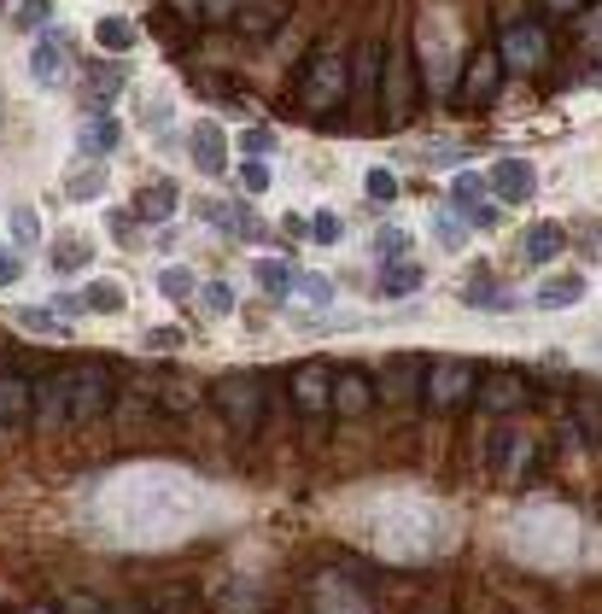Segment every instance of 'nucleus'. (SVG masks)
I'll list each match as a JSON object with an SVG mask.
<instances>
[{
    "instance_id": "1",
    "label": "nucleus",
    "mask_w": 602,
    "mask_h": 614,
    "mask_svg": "<svg viewBox=\"0 0 602 614\" xmlns=\"http://www.w3.org/2000/svg\"><path fill=\"white\" fill-rule=\"evenodd\" d=\"M292 94H299L304 112H339V106L351 100V65H346V54H334V47H316V54L299 65V82H292Z\"/></svg>"
},
{
    "instance_id": "2",
    "label": "nucleus",
    "mask_w": 602,
    "mask_h": 614,
    "mask_svg": "<svg viewBox=\"0 0 602 614\" xmlns=\"http://www.w3.org/2000/svg\"><path fill=\"white\" fill-rule=\"evenodd\" d=\"M211 404L234 433L264 428V381L257 374H222V381H211Z\"/></svg>"
},
{
    "instance_id": "3",
    "label": "nucleus",
    "mask_w": 602,
    "mask_h": 614,
    "mask_svg": "<svg viewBox=\"0 0 602 614\" xmlns=\"http://www.w3.org/2000/svg\"><path fill=\"white\" fill-rule=\"evenodd\" d=\"M106 409H112V363L106 357H82V363H71V421L89 428Z\"/></svg>"
},
{
    "instance_id": "4",
    "label": "nucleus",
    "mask_w": 602,
    "mask_h": 614,
    "mask_svg": "<svg viewBox=\"0 0 602 614\" xmlns=\"http://www.w3.org/2000/svg\"><path fill=\"white\" fill-rule=\"evenodd\" d=\"M71 421V369H47L30 381V428L54 433Z\"/></svg>"
},
{
    "instance_id": "5",
    "label": "nucleus",
    "mask_w": 602,
    "mask_h": 614,
    "mask_svg": "<svg viewBox=\"0 0 602 614\" xmlns=\"http://www.w3.org/2000/svg\"><path fill=\"white\" fill-rule=\"evenodd\" d=\"M497 59H503V71H539V65L549 59V30L544 24H526V19H514L503 24V36H497Z\"/></svg>"
},
{
    "instance_id": "6",
    "label": "nucleus",
    "mask_w": 602,
    "mask_h": 614,
    "mask_svg": "<svg viewBox=\"0 0 602 614\" xmlns=\"http://www.w3.org/2000/svg\"><path fill=\"white\" fill-rule=\"evenodd\" d=\"M381 100H386V124H404L409 106H416V65H409V47H386L381 65Z\"/></svg>"
},
{
    "instance_id": "7",
    "label": "nucleus",
    "mask_w": 602,
    "mask_h": 614,
    "mask_svg": "<svg viewBox=\"0 0 602 614\" xmlns=\"http://www.w3.org/2000/svg\"><path fill=\"white\" fill-rule=\"evenodd\" d=\"M474 369L462 363V357H433L427 363V381H421V398L433 404V409H451V404H462V398H474Z\"/></svg>"
},
{
    "instance_id": "8",
    "label": "nucleus",
    "mask_w": 602,
    "mask_h": 614,
    "mask_svg": "<svg viewBox=\"0 0 602 614\" xmlns=\"http://www.w3.org/2000/svg\"><path fill=\"white\" fill-rule=\"evenodd\" d=\"M497 89H503V59H497V47H479V54L462 65L456 100L462 106H486V100H497Z\"/></svg>"
},
{
    "instance_id": "9",
    "label": "nucleus",
    "mask_w": 602,
    "mask_h": 614,
    "mask_svg": "<svg viewBox=\"0 0 602 614\" xmlns=\"http://www.w3.org/2000/svg\"><path fill=\"white\" fill-rule=\"evenodd\" d=\"M374 398H392V404H409V398H421V381H427V363L416 351H398V357H386L381 374H374Z\"/></svg>"
},
{
    "instance_id": "10",
    "label": "nucleus",
    "mask_w": 602,
    "mask_h": 614,
    "mask_svg": "<svg viewBox=\"0 0 602 614\" xmlns=\"http://www.w3.org/2000/svg\"><path fill=\"white\" fill-rule=\"evenodd\" d=\"M486 187L503 205H526L532 194H539V170H532V159H497L491 176H486Z\"/></svg>"
},
{
    "instance_id": "11",
    "label": "nucleus",
    "mask_w": 602,
    "mask_h": 614,
    "mask_svg": "<svg viewBox=\"0 0 602 614\" xmlns=\"http://www.w3.org/2000/svg\"><path fill=\"white\" fill-rule=\"evenodd\" d=\"M292 404H299L304 416H328L334 409V374L322 363H299L292 369Z\"/></svg>"
},
{
    "instance_id": "12",
    "label": "nucleus",
    "mask_w": 602,
    "mask_h": 614,
    "mask_svg": "<svg viewBox=\"0 0 602 614\" xmlns=\"http://www.w3.org/2000/svg\"><path fill=\"white\" fill-rule=\"evenodd\" d=\"M65 71H71V42L59 30H42L36 47H30V77L47 89V82H65Z\"/></svg>"
},
{
    "instance_id": "13",
    "label": "nucleus",
    "mask_w": 602,
    "mask_h": 614,
    "mask_svg": "<svg viewBox=\"0 0 602 614\" xmlns=\"http://www.w3.org/2000/svg\"><path fill=\"white\" fill-rule=\"evenodd\" d=\"M374 409V381L363 369H334V416H346V421H357V416H369Z\"/></svg>"
},
{
    "instance_id": "14",
    "label": "nucleus",
    "mask_w": 602,
    "mask_h": 614,
    "mask_svg": "<svg viewBox=\"0 0 602 614\" xmlns=\"http://www.w3.org/2000/svg\"><path fill=\"white\" fill-rule=\"evenodd\" d=\"M187 147H194V164L205 176H222V170H229V135H222V124H211V117H199V124L187 129Z\"/></svg>"
},
{
    "instance_id": "15",
    "label": "nucleus",
    "mask_w": 602,
    "mask_h": 614,
    "mask_svg": "<svg viewBox=\"0 0 602 614\" xmlns=\"http://www.w3.org/2000/svg\"><path fill=\"white\" fill-rule=\"evenodd\" d=\"M351 100H374V89H381V65H386V47L381 42H357L351 54Z\"/></svg>"
},
{
    "instance_id": "16",
    "label": "nucleus",
    "mask_w": 602,
    "mask_h": 614,
    "mask_svg": "<svg viewBox=\"0 0 602 614\" xmlns=\"http://www.w3.org/2000/svg\"><path fill=\"white\" fill-rule=\"evenodd\" d=\"M474 404L479 409H486V416H503V409H521L526 404V381H521V374H491V381L486 386H474Z\"/></svg>"
},
{
    "instance_id": "17",
    "label": "nucleus",
    "mask_w": 602,
    "mask_h": 614,
    "mask_svg": "<svg viewBox=\"0 0 602 614\" xmlns=\"http://www.w3.org/2000/svg\"><path fill=\"white\" fill-rule=\"evenodd\" d=\"M0 428H30V381L19 369H0Z\"/></svg>"
},
{
    "instance_id": "18",
    "label": "nucleus",
    "mask_w": 602,
    "mask_h": 614,
    "mask_svg": "<svg viewBox=\"0 0 602 614\" xmlns=\"http://www.w3.org/2000/svg\"><path fill=\"white\" fill-rule=\"evenodd\" d=\"M427 287V269L416 264V258H404V264H381V281H374V293H381L386 304H398V299H409V293H421Z\"/></svg>"
},
{
    "instance_id": "19",
    "label": "nucleus",
    "mask_w": 602,
    "mask_h": 614,
    "mask_svg": "<svg viewBox=\"0 0 602 614\" xmlns=\"http://www.w3.org/2000/svg\"><path fill=\"white\" fill-rule=\"evenodd\" d=\"M124 82H129V65L124 59H94L89 65V100H94V112H106L117 94H124Z\"/></svg>"
},
{
    "instance_id": "20",
    "label": "nucleus",
    "mask_w": 602,
    "mask_h": 614,
    "mask_svg": "<svg viewBox=\"0 0 602 614\" xmlns=\"http://www.w3.org/2000/svg\"><path fill=\"white\" fill-rule=\"evenodd\" d=\"M579 299H584V276H579V269H562V276L539 281V293H532L539 311H567V304H579Z\"/></svg>"
},
{
    "instance_id": "21",
    "label": "nucleus",
    "mask_w": 602,
    "mask_h": 614,
    "mask_svg": "<svg viewBox=\"0 0 602 614\" xmlns=\"http://www.w3.org/2000/svg\"><path fill=\"white\" fill-rule=\"evenodd\" d=\"M135 223H170V217H176V187L170 182H152V187H141V194H135Z\"/></svg>"
},
{
    "instance_id": "22",
    "label": "nucleus",
    "mask_w": 602,
    "mask_h": 614,
    "mask_svg": "<svg viewBox=\"0 0 602 614\" xmlns=\"http://www.w3.org/2000/svg\"><path fill=\"white\" fill-rule=\"evenodd\" d=\"M117 135H124V129H117V124H112V117H106V112H94V117H89V124H82V135H77L82 159H106V152L117 147Z\"/></svg>"
},
{
    "instance_id": "23",
    "label": "nucleus",
    "mask_w": 602,
    "mask_h": 614,
    "mask_svg": "<svg viewBox=\"0 0 602 614\" xmlns=\"http://www.w3.org/2000/svg\"><path fill=\"white\" fill-rule=\"evenodd\" d=\"M562 246H567V229H562V223H532V229H526V258H532V264L562 258Z\"/></svg>"
},
{
    "instance_id": "24",
    "label": "nucleus",
    "mask_w": 602,
    "mask_h": 614,
    "mask_svg": "<svg viewBox=\"0 0 602 614\" xmlns=\"http://www.w3.org/2000/svg\"><path fill=\"white\" fill-rule=\"evenodd\" d=\"M252 281L264 287L269 299H287L299 276H292V264H287V258H257V264H252Z\"/></svg>"
},
{
    "instance_id": "25",
    "label": "nucleus",
    "mask_w": 602,
    "mask_h": 614,
    "mask_svg": "<svg viewBox=\"0 0 602 614\" xmlns=\"http://www.w3.org/2000/svg\"><path fill=\"white\" fill-rule=\"evenodd\" d=\"M574 428H579V439L591 451H602V398L597 392H579V404H574Z\"/></svg>"
},
{
    "instance_id": "26",
    "label": "nucleus",
    "mask_w": 602,
    "mask_h": 614,
    "mask_svg": "<svg viewBox=\"0 0 602 614\" xmlns=\"http://www.w3.org/2000/svg\"><path fill=\"white\" fill-rule=\"evenodd\" d=\"M77 304H82V311H94V316H117V311H124V287H117V281H89L77 293Z\"/></svg>"
},
{
    "instance_id": "27",
    "label": "nucleus",
    "mask_w": 602,
    "mask_h": 614,
    "mask_svg": "<svg viewBox=\"0 0 602 614\" xmlns=\"http://www.w3.org/2000/svg\"><path fill=\"white\" fill-rule=\"evenodd\" d=\"M170 12H182L187 24H217V19H234V0H170Z\"/></svg>"
},
{
    "instance_id": "28",
    "label": "nucleus",
    "mask_w": 602,
    "mask_h": 614,
    "mask_svg": "<svg viewBox=\"0 0 602 614\" xmlns=\"http://www.w3.org/2000/svg\"><path fill=\"white\" fill-rule=\"evenodd\" d=\"M486 194H491V187H486V176H479V170H456V182H451V205H456L462 217H468L474 205H486Z\"/></svg>"
},
{
    "instance_id": "29",
    "label": "nucleus",
    "mask_w": 602,
    "mask_h": 614,
    "mask_svg": "<svg viewBox=\"0 0 602 614\" xmlns=\"http://www.w3.org/2000/svg\"><path fill=\"white\" fill-rule=\"evenodd\" d=\"M106 194V170H100V159L94 164H82V170H71V182H65V199H100Z\"/></svg>"
},
{
    "instance_id": "30",
    "label": "nucleus",
    "mask_w": 602,
    "mask_h": 614,
    "mask_svg": "<svg viewBox=\"0 0 602 614\" xmlns=\"http://www.w3.org/2000/svg\"><path fill=\"white\" fill-rule=\"evenodd\" d=\"M287 299L304 304V311H322V304H334V281H328V276H299Z\"/></svg>"
},
{
    "instance_id": "31",
    "label": "nucleus",
    "mask_w": 602,
    "mask_h": 614,
    "mask_svg": "<svg viewBox=\"0 0 602 614\" xmlns=\"http://www.w3.org/2000/svg\"><path fill=\"white\" fill-rule=\"evenodd\" d=\"M94 42L106 47V54H129V47H135V24L112 12V19H100V24H94Z\"/></svg>"
},
{
    "instance_id": "32",
    "label": "nucleus",
    "mask_w": 602,
    "mask_h": 614,
    "mask_svg": "<svg viewBox=\"0 0 602 614\" xmlns=\"http://www.w3.org/2000/svg\"><path fill=\"white\" fill-rule=\"evenodd\" d=\"M94 258V241L89 234H59V246H54V269H82Z\"/></svg>"
},
{
    "instance_id": "33",
    "label": "nucleus",
    "mask_w": 602,
    "mask_h": 614,
    "mask_svg": "<svg viewBox=\"0 0 602 614\" xmlns=\"http://www.w3.org/2000/svg\"><path fill=\"white\" fill-rule=\"evenodd\" d=\"M159 293L170 299V304H187L199 293V281H194V269H182V264H170L164 276H159Z\"/></svg>"
},
{
    "instance_id": "34",
    "label": "nucleus",
    "mask_w": 602,
    "mask_h": 614,
    "mask_svg": "<svg viewBox=\"0 0 602 614\" xmlns=\"http://www.w3.org/2000/svg\"><path fill=\"white\" fill-rule=\"evenodd\" d=\"M199 311L205 316H234V287L229 281H205L199 287Z\"/></svg>"
},
{
    "instance_id": "35",
    "label": "nucleus",
    "mask_w": 602,
    "mask_h": 614,
    "mask_svg": "<svg viewBox=\"0 0 602 614\" xmlns=\"http://www.w3.org/2000/svg\"><path fill=\"white\" fill-rule=\"evenodd\" d=\"M12 322H19V328H36V334H47V339H65V334H71L59 311H12Z\"/></svg>"
},
{
    "instance_id": "36",
    "label": "nucleus",
    "mask_w": 602,
    "mask_h": 614,
    "mask_svg": "<svg viewBox=\"0 0 602 614\" xmlns=\"http://www.w3.org/2000/svg\"><path fill=\"white\" fill-rule=\"evenodd\" d=\"M47 19H54V0H19V12H12V24L30 30V36H42Z\"/></svg>"
},
{
    "instance_id": "37",
    "label": "nucleus",
    "mask_w": 602,
    "mask_h": 614,
    "mask_svg": "<svg viewBox=\"0 0 602 614\" xmlns=\"http://www.w3.org/2000/svg\"><path fill=\"white\" fill-rule=\"evenodd\" d=\"M374 258H381V264H404L409 258V234L404 229H381V234H374Z\"/></svg>"
},
{
    "instance_id": "38",
    "label": "nucleus",
    "mask_w": 602,
    "mask_h": 614,
    "mask_svg": "<svg viewBox=\"0 0 602 614\" xmlns=\"http://www.w3.org/2000/svg\"><path fill=\"white\" fill-rule=\"evenodd\" d=\"M363 194H369L374 205H392V199H398V176H392L386 164H374L369 176H363Z\"/></svg>"
},
{
    "instance_id": "39",
    "label": "nucleus",
    "mask_w": 602,
    "mask_h": 614,
    "mask_svg": "<svg viewBox=\"0 0 602 614\" xmlns=\"http://www.w3.org/2000/svg\"><path fill=\"white\" fill-rule=\"evenodd\" d=\"M12 241H19V246H42V217L30 211V205L12 211Z\"/></svg>"
},
{
    "instance_id": "40",
    "label": "nucleus",
    "mask_w": 602,
    "mask_h": 614,
    "mask_svg": "<svg viewBox=\"0 0 602 614\" xmlns=\"http://www.w3.org/2000/svg\"><path fill=\"white\" fill-rule=\"evenodd\" d=\"M339 234H346V223H339L334 211H316V217H311V241H316V246H339Z\"/></svg>"
},
{
    "instance_id": "41",
    "label": "nucleus",
    "mask_w": 602,
    "mask_h": 614,
    "mask_svg": "<svg viewBox=\"0 0 602 614\" xmlns=\"http://www.w3.org/2000/svg\"><path fill=\"white\" fill-rule=\"evenodd\" d=\"M59 614H112V609L100 603L94 591H71V596H65V603H59Z\"/></svg>"
},
{
    "instance_id": "42",
    "label": "nucleus",
    "mask_w": 602,
    "mask_h": 614,
    "mask_svg": "<svg viewBox=\"0 0 602 614\" xmlns=\"http://www.w3.org/2000/svg\"><path fill=\"white\" fill-rule=\"evenodd\" d=\"M152 609H164V614H182V609H194V596H187L182 586H164V591H152Z\"/></svg>"
},
{
    "instance_id": "43",
    "label": "nucleus",
    "mask_w": 602,
    "mask_h": 614,
    "mask_svg": "<svg viewBox=\"0 0 602 614\" xmlns=\"http://www.w3.org/2000/svg\"><path fill=\"white\" fill-rule=\"evenodd\" d=\"M182 346H187L182 328H152L147 334V351H182Z\"/></svg>"
},
{
    "instance_id": "44",
    "label": "nucleus",
    "mask_w": 602,
    "mask_h": 614,
    "mask_svg": "<svg viewBox=\"0 0 602 614\" xmlns=\"http://www.w3.org/2000/svg\"><path fill=\"white\" fill-rule=\"evenodd\" d=\"M240 187H246V194H264V187H269V170H264V159L240 164Z\"/></svg>"
},
{
    "instance_id": "45",
    "label": "nucleus",
    "mask_w": 602,
    "mask_h": 614,
    "mask_svg": "<svg viewBox=\"0 0 602 614\" xmlns=\"http://www.w3.org/2000/svg\"><path fill=\"white\" fill-rule=\"evenodd\" d=\"M240 147H246L252 159H264V152H275V129H246V135H240Z\"/></svg>"
},
{
    "instance_id": "46",
    "label": "nucleus",
    "mask_w": 602,
    "mask_h": 614,
    "mask_svg": "<svg viewBox=\"0 0 602 614\" xmlns=\"http://www.w3.org/2000/svg\"><path fill=\"white\" fill-rule=\"evenodd\" d=\"M19 276H24V258L19 252H0V287H12Z\"/></svg>"
},
{
    "instance_id": "47",
    "label": "nucleus",
    "mask_w": 602,
    "mask_h": 614,
    "mask_svg": "<svg viewBox=\"0 0 602 614\" xmlns=\"http://www.w3.org/2000/svg\"><path fill=\"white\" fill-rule=\"evenodd\" d=\"M468 223H474V229H491V223H497V211H491V205H474Z\"/></svg>"
},
{
    "instance_id": "48",
    "label": "nucleus",
    "mask_w": 602,
    "mask_h": 614,
    "mask_svg": "<svg viewBox=\"0 0 602 614\" xmlns=\"http://www.w3.org/2000/svg\"><path fill=\"white\" fill-rule=\"evenodd\" d=\"M579 30H584V36H602V0H597V12H591V19H579Z\"/></svg>"
},
{
    "instance_id": "49",
    "label": "nucleus",
    "mask_w": 602,
    "mask_h": 614,
    "mask_svg": "<svg viewBox=\"0 0 602 614\" xmlns=\"http://www.w3.org/2000/svg\"><path fill=\"white\" fill-rule=\"evenodd\" d=\"M556 12H584V7H597V0H549Z\"/></svg>"
},
{
    "instance_id": "50",
    "label": "nucleus",
    "mask_w": 602,
    "mask_h": 614,
    "mask_svg": "<svg viewBox=\"0 0 602 614\" xmlns=\"http://www.w3.org/2000/svg\"><path fill=\"white\" fill-rule=\"evenodd\" d=\"M24 614H59V609H47V603H36V609H24Z\"/></svg>"
},
{
    "instance_id": "51",
    "label": "nucleus",
    "mask_w": 602,
    "mask_h": 614,
    "mask_svg": "<svg viewBox=\"0 0 602 614\" xmlns=\"http://www.w3.org/2000/svg\"><path fill=\"white\" fill-rule=\"evenodd\" d=\"M597 82H602V71H597Z\"/></svg>"
}]
</instances>
